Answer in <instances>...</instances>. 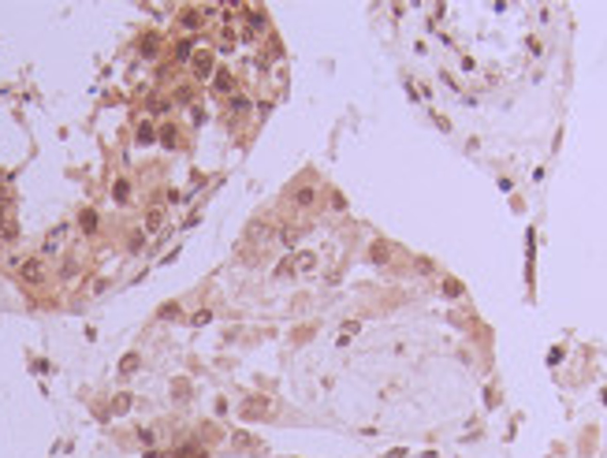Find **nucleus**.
<instances>
[{"label": "nucleus", "mask_w": 607, "mask_h": 458, "mask_svg": "<svg viewBox=\"0 0 607 458\" xmlns=\"http://www.w3.org/2000/svg\"><path fill=\"white\" fill-rule=\"evenodd\" d=\"M23 276H26V279H41V261H26V265H23Z\"/></svg>", "instance_id": "3"}, {"label": "nucleus", "mask_w": 607, "mask_h": 458, "mask_svg": "<svg viewBox=\"0 0 607 458\" xmlns=\"http://www.w3.org/2000/svg\"><path fill=\"white\" fill-rule=\"evenodd\" d=\"M194 71H198V75L205 78V75H209V71H213V56H209V52H201V56L194 60Z\"/></svg>", "instance_id": "1"}, {"label": "nucleus", "mask_w": 607, "mask_h": 458, "mask_svg": "<svg viewBox=\"0 0 607 458\" xmlns=\"http://www.w3.org/2000/svg\"><path fill=\"white\" fill-rule=\"evenodd\" d=\"M142 52L153 56V52H157V38H146V41H142Z\"/></svg>", "instance_id": "9"}, {"label": "nucleus", "mask_w": 607, "mask_h": 458, "mask_svg": "<svg viewBox=\"0 0 607 458\" xmlns=\"http://www.w3.org/2000/svg\"><path fill=\"white\" fill-rule=\"evenodd\" d=\"M161 138H164V146H175V127H161Z\"/></svg>", "instance_id": "7"}, {"label": "nucleus", "mask_w": 607, "mask_h": 458, "mask_svg": "<svg viewBox=\"0 0 607 458\" xmlns=\"http://www.w3.org/2000/svg\"><path fill=\"white\" fill-rule=\"evenodd\" d=\"M123 198H127V183L119 179V183H116V201H123Z\"/></svg>", "instance_id": "12"}, {"label": "nucleus", "mask_w": 607, "mask_h": 458, "mask_svg": "<svg viewBox=\"0 0 607 458\" xmlns=\"http://www.w3.org/2000/svg\"><path fill=\"white\" fill-rule=\"evenodd\" d=\"M373 261H388V246L376 242V246H373Z\"/></svg>", "instance_id": "8"}, {"label": "nucleus", "mask_w": 607, "mask_h": 458, "mask_svg": "<svg viewBox=\"0 0 607 458\" xmlns=\"http://www.w3.org/2000/svg\"><path fill=\"white\" fill-rule=\"evenodd\" d=\"M134 365H138V358H134V354H127V358H123V373H131Z\"/></svg>", "instance_id": "11"}, {"label": "nucleus", "mask_w": 607, "mask_h": 458, "mask_svg": "<svg viewBox=\"0 0 607 458\" xmlns=\"http://www.w3.org/2000/svg\"><path fill=\"white\" fill-rule=\"evenodd\" d=\"M294 198H298V201H302V205H309V201H313V190H309V186H306V190H298V194H294Z\"/></svg>", "instance_id": "10"}, {"label": "nucleus", "mask_w": 607, "mask_h": 458, "mask_svg": "<svg viewBox=\"0 0 607 458\" xmlns=\"http://www.w3.org/2000/svg\"><path fill=\"white\" fill-rule=\"evenodd\" d=\"M231 108L235 112H250V101L246 97H231Z\"/></svg>", "instance_id": "5"}, {"label": "nucleus", "mask_w": 607, "mask_h": 458, "mask_svg": "<svg viewBox=\"0 0 607 458\" xmlns=\"http://www.w3.org/2000/svg\"><path fill=\"white\" fill-rule=\"evenodd\" d=\"M93 227H97V216H93V213H82V231H93Z\"/></svg>", "instance_id": "6"}, {"label": "nucleus", "mask_w": 607, "mask_h": 458, "mask_svg": "<svg viewBox=\"0 0 607 458\" xmlns=\"http://www.w3.org/2000/svg\"><path fill=\"white\" fill-rule=\"evenodd\" d=\"M157 134H153V123H142V127H138V142H142V146H146V142H153Z\"/></svg>", "instance_id": "4"}, {"label": "nucleus", "mask_w": 607, "mask_h": 458, "mask_svg": "<svg viewBox=\"0 0 607 458\" xmlns=\"http://www.w3.org/2000/svg\"><path fill=\"white\" fill-rule=\"evenodd\" d=\"M213 86H216L220 93H231V86H235V82H231V75H228V71H220V75L213 78Z\"/></svg>", "instance_id": "2"}]
</instances>
